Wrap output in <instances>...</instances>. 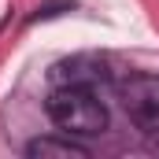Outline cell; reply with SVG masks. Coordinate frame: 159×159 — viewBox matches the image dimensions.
I'll return each mask as SVG.
<instances>
[{"label": "cell", "mask_w": 159, "mask_h": 159, "mask_svg": "<svg viewBox=\"0 0 159 159\" xmlns=\"http://www.w3.org/2000/svg\"><path fill=\"white\" fill-rule=\"evenodd\" d=\"M44 111L56 122L59 133L78 137V141L100 137L107 129V107H104V100L96 96L93 85H56Z\"/></svg>", "instance_id": "obj_1"}, {"label": "cell", "mask_w": 159, "mask_h": 159, "mask_svg": "<svg viewBox=\"0 0 159 159\" xmlns=\"http://www.w3.org/2000/svg\"><path fill=\"white\" fill-rule=\"evenodd\" d=\"M119 93L129 122L144 133H159V74H129Z\"/></svg>", "instance_id": "obj_2"}, {"label": "cell", "mask_w": 159, "mask_h": 159, "mask_svg": "<svg viewBox=\"0 0 159 159\" xmlns=\"http://www.w3.org/2000/svg\"><path fill=\"white\" fill-rule=\"evenodd\" d=\"M30 159H89V148L78 144V137H37L26 144Z\"/></svg>", "instance_id": "obj_3"}]
</instances>
